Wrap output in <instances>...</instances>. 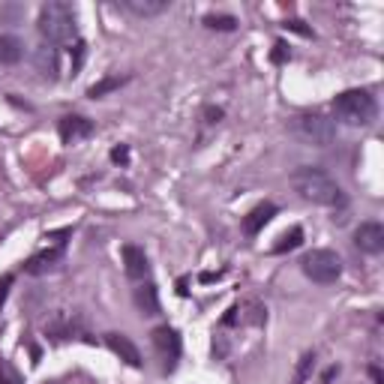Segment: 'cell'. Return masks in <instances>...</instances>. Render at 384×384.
Listing matches in <instances>:
<instances>
[{"label":"cell","instance_id":"6da1fadb","mask_svg":"<svg viewBox=\"0 0 384 384\" xmlns=\"http://www.w3.org/2000/svg\"><path fill=\"white\" fill-rule=\"evenodd\" d=\"M291 190L303 198V202H312V204H321V207H346V192L343 187L324 172V168H316V165H301L294 168L291 177Z\"/></svg>","mask_w":384,"mask_h":384},{"label":"cell","instance_id":"7a4b0ae2","mask_svg":"<svg viewBox=\"0 0 384 384\" xmlns=\"http://www.w3.org/2000/svg\"><path fill=\"white\" fill-rule=\"evenodd\" d=\"M333 115L336 120H343L348 126H369L378 115V105L369 90H343L336 99H333Z\"/></svg>","mask_w":384,"mask_h":384},{"label":"cell","instance_id":"3957f363","mask_svg":"<svg viewBox=\"0 0 384 384\" xmlns=\"http://www.w3.org/2000/svg\"><path fill=\"white\" fill-rule=\"evenodd\" d=\"M39 33L48 42H69L76 39V12L63 0H51L39 9Z\"/></svg>","mask_w":384,"mask_h":384},{"label":"cell","instance_id":"277c9868","mask_svg":"<svg viewBox=\"0 0 384 384\" xmlns=\"http://www.w3.org/2000/svg\"><path fill=\"white\" fill-rule=\"evenodd\" d=\"M301 270L306 274V279L318 282V286H333L343 276V259L333 249H312L303 255Z\"/></svg>","mask_w":384,"mask_h":384},{"label":"cell","instance_id":"5b68a950","mask_svg":"<svg viewBox=\"0 0 384 384\" xmlns=\"http://www.w3.org/2000/svg\"><path fill=\"white\" fill-rule=\"evenodd\" d=\"M291 133L301 138V141H306V145L327 147V145H333V138H336V123H333L331 118L318 115V111H312V115L294 118Z\"/></svg>","mask_w":384,"mask_h":384},{"label":"cell","instance_id":"8992f818","mask_svg":"<svg viewBox=\"0 0 384 384\" xmlns=\"http://www.w3.org/2000/svg\"><path fill=\"white\" fill-rule=\"evenodd\" d=\"M150 343H153L156 354H160L165 373H175V366H177V360H180V351H183L180 333L175 331V327L162 324V327H156V331L150 333Z\"/></svg>","mask_w":384,"mask_h":384},{"label":"cell","instance_id":"52a82bcc","mask_svg":"<svg viewBox=\"0 0 384 384\" xmlns=\"http://www.w3.org/2000/svg\"><path fill=\"white\" fill-rule=\"evenodd\" d=\"M354 247L366 255H378L384 249V225L381 222H360L354 232Z\"/></svg>","mask_w":384,"mask_h":384},{"label":"cell","instance_id":"ba28073f","mask_svg":"<svg viewBox=\"0 0 384 384\" xmlns=\"http://www.w3.org/2000/svg\"><path fill=\"white\" fill-rule=\"evenodd\" d=\"M120 255H123V270H126V276H130V279H141V282H145V279L150 276L147 252L141 249V247L126 244V247L120 249Z\"/></svg>","mask_w":384,"mask_h":384},{"label":"cell","instance_id":"9c48e42d","mask_svg":"<svg viewBox=\"0 0 384 384\" xmlns=\"http://www.w3.org/2000/svg\"><path fill=\"white\" fill-rule=\"evenodd\" d=\"M58 133L63 138V145H76V141L93 135V123L88 118H81V115H66L61 120V126H58Z\"/></svg>","mask_w":384,"mask_h":384},{"label":"cell","instance_id":"30bf717a","mask_svg":"<svg viewBox=\"0 0 384 384\" xmlns=\"http://www.w3.org/2000/svg\"><path fill=\"white\" fill-rule=\"evenodd\" d=\"M105 346H108L111 351H115L123 363H130V366H141V351H138V346H135L126 333H105Z\"/></svg>","mask_w":384,"mask_h":384},{"label":"cell","instance_id":"8fae6325","mask_svg":"<svg viewBox=\"0 0 384 384\" xmlns=\"http://www.w3.org/2000/svg\"><path fill=\"white\" fill-rule=\"evenodd\" d=\"M61 259H63V244H61V247H54V249H46V252L31 255V259L24 261V274H31V276L48 274V270L58 267V261H61Z\"/></svg>","mask_w":384,"mask_h":384},{"label":"cell","instance_id":"7c38bea8","mask_svg":"<svg viewBox=\"0 0 384 384\" xmlns=\"http://www.w3.org/2000/svg\"><path fill=\"white\" fill-rule=\"evenodd\" d=\"M135 306H138V312L141 316H160V291H156V286L147 279V282H141V286L135 289Z\"/></svg>","mask_w":384,"mask_h":384},{"label":"cell","instance_id":"4fadbf2b","mask_svg":"<svg viewBox=\"0 0 384 384\" xmlns=\"http://www.w3.org/2000/svg\"><path fill=\"white\" fill-rule=\"evenodd\" d=\"M274 217H276V204H270V202H264V204H259V207H252L247 217H244V232H247L249 237H255V234H259Z\"/></svg>","mask_w":384,"mask_h":384},{"label":"cell","instance_id":"5bb4252c","mask_svg":"<svg viewBox=\"0 0 384 384\" xmlns=\"http://www.w3.org/2000/svg\"><path fill=\"white\" fill-rule=\"evenodd\" d=\"M120 6L138 19H153L168 9V0H120Z\"/></svg>","mask_w":384,"mask_h":384},{"label":"cell","instance_id":"9a60e30c","mask_svg":"<svg viewBox=\"0 0 384 384\" xmlns=\"http://www.w3.org/2000/svg\"><path fill=\"white\" fill-rule=\"evenodd\" d=\"M46 331L54 336V339H73V336H78V331H81V321L73 316V318H69V316H58V318H54L48 327H46Z\"/></svg>","mask_w":384,"mask_h":384},{"label":"cell","instance_id":"2e32d148","mask_svg":"<svg viewBox=\"0 0 384 384\" xmlns=\"http://www.w3.org/2000/svg\"><path fill=\"white\" fill-rule=\"evenodd\" d=\"M33 61H36V69H39V73L42 76H46V78H54V76H58V51H54L51 46H39L36 48V54H33Z\"/></svg>","mask_w":384,"mask_h":384},{"label":"cell","instance_id":"e0dca14e","mask_svg":"<svg viewBox=\"0 0 384 384\" xmlns=\"http://www.w3.org/2000/svg\"><path fill=\"white\" fill-rule=\"evenodd\" d=\"M24 58V46L16 36H0V66H12Z\"/></svg>","mask_w":384,"mask_h":384},{"label":"cell","instance_id":"ac0fdd59","mask_svg":"<svg viewBox=\"0 0 384 384\" xmlns=\"http://www.w3.org/2000/svg\"><path fill=\"white\" fill-rule=\"evenodd\" d=\"M123 84H126L123 76H108V78H103V81H96L93 88L88 90V96H90V99H103V96L111 93V90H120Z\"/></svg>","mask_w":384,"mask_h":384},{"label":"cell","instance_id":"d6986e66","mask_svg":"<svg viewBox=\"0 0 384 384\" xmlns=\"http://www.w3.org/2000/svg\"><path fill=\"white\" fill-rule=\"evenodd\" d=\"M204 27H210V31H234L237 27V19L229 16V12H207L204 16Z\"/></svg>","mask_w":384,"mask_h":384},{"label":"cell","instance_id":"ffe728a7","mask_svg":"<svg viewBox=\"0 0 384 384\" xmlns=\"http://www.w3.org/2000/svg\"><path fill=\"white\" fill-rule=\"evenodd\" d=\"M301 244H303V229H297V225H294L291 232H286V234L279 237V244L274 247V252H276V255H282V252H291V249H297Z\"/></svg>","mask_w":384,"mask_h":384},{"label":"cell","instance_id":"44dd1931","mask_svg":"<svg viewBox=\"0 0 384 384\" xmlns=\"http://www.w3.org/2000/svg\"><path fill=\"white\" fill-rule=\"evenodd\" d=\"M312 369H316V351H306L301 358V363H297V369H294V384H306Z\"/></svg>","mask_w":384,"mask_h":384},{"label":"cell","instance_id":"7402d4cb","mask_svg":"<svg viewBox=\"0 0 384 384\" xmlns=\"http://www.w3.org/2000/svg\"><path fill=\"white\" fill-rule=\"evenodd\" d=\"M0 384H24L21 373L6 358H0Z\"/></svg>","mask_w":384,"mask_h":384},{"label":"cell","instance_id":"603a6c76","mask_svg":"<svg viewBox=\"0 0 384 384\" xmlns=\"http://www.w3.org/2000/svg\"><path fill=\"white\" fill-rule=\"evenodd\" d=\"M12 274H4L0 276V309H4V303H6V297H9V289H12Z\"/></svg>","mask_w":384,"mask_h":384},{"label":"cell","instance_id":"cb8c5ba5","mask_svg":"<svg viewBox=\"0 0 384 384\" xmlns=\"http://www.w3.org/2000/svg\"><path fill=\"white\" fill-rule=\"evenodd\" d=\"M111 160H115V162H126V160H130V150H126V147L120 145V147L111 150Z\"/></svg>","mask_w":384,"mask_h":384},{"label":"cell","instance_id":"d4e9b609","mask_svg":"<svg viewBox=\"0 0 384 384\" xmlns=\"http://www.w3.org/2000/svg\"><path fill=\"white\" fill-rule=\"evenodd\" d=\"M286 27H291V31H297V33H303V36H309L312 31L309 27H303V21H286Z\"/></svg>","mask_w":384,"mask_h":384},{"label":"cell","instance_id":"484cf974","mask_svg":"<svg viewBox=\"0 0 384 384\" xmlns=\"http://www.w3.org/2000/svg\"><path fill=\"white\" fill-rule=\"evenodd\" d=\"M274 48H276V51H274V61H276V63H282V61H286V46H282V42H276Z\"/></svg>","mask_w":384,"mask_h":384},{"label":"cell","instance_id":"4316f807","mask_svg":"<svg viewBox=\"0 0 384 384\" xmlns=\"http://www.w3.org/2000/svg\"><path fill=\"white\" fill-rule=\"evenodd\" d=\"M369 375H373V381H375V384H384V378H381V369H378V366H369Z\"/></svg>","mask_w":384,"mask_h":384},{"label":"cell","instance_id":"83f0119b","mask_svg":"<svg viewBox=\"0 0 384 384\" xmlns=\"http://www.w3.org/2000/svg\"><path fill=\"white\" fill-rule=\"evenodd\" d=\"M336 373H339V369H336V366H331V369H327V373H324V378H321V381H324V384H331Z\"/></svg>","mask_w":384,"mask_h":384}]
</instances>
